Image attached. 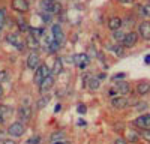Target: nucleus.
Masks as SVG:
<instances>
[{
  "instance_id": "nucleus-1",
  "label": "nucleus",
  "mask_w": 150,
  "mask_h": 144,
  "mask_svg": "<svg viewBox=\"0 0 150 144\" xmlns=\"http://www.w3.org/2000/svg\"><path fill=\"white\" fill-rule=\"evenodd\" d=\"M6 42L11 44V45H14L17 50L21 51V53L27 48V45H26V39H23L20 33H8V35H6Z\"/></svg>"
},
{
  "instance_id": "nucleus-2",
  "label": "nucleus",
  "mask_w": 150,
  "mask_h": 144,
  "mask_svg": "<svg viewBox=\"0 0 150 144\" xmlns=\"http://www.w3.org/2000/svg\"><path fill=\"white\" fill-rule=\"evenodd\" d=\"M48 75H51V71H50V68L47 65H41L38 69H35V77H33V81L35 84H39L44 81V78H47Z\"/></svg>"
},
{
  "instance_id": "nucleus-3",
  "label": "nucleus",
  "mask_w": 150,
  "mask_h": 144,
  "mask_svg": "<svg viewBox=\"0 0 150 144\" xmlns=\"http://www.w3.org/2000/svg\"><path fill=\"white\" fill-rule=\"evenodd\" d=\"M24 132H26V126H24V123H21V122H15L8 128V134L11 137H15V138L24 135Z\"/></svg>"
},
{
  "instance_id": "nucleus-4",
  "label": "nucleus",
  "mask_w": 150,
  "mask_h": 144,
  "mask_svg": "<svg viewBox=\"0 0 150 144\" xmlns=\"http://www.w3.org/2000/svg\"><path fill=\"white\" fill-rule=\"evenodd\" d=\"M26 63H27V68H30V69H38V68L42 65V63H41V57H39V54H38L36 50H32V51L29 53Z\"/></svg>"
},
{
  "instance_id": "nucleus-5",
  "label": "nucleus",
  "mask_w": 150,
  "mask_h": 144,
  "mask_svg": "<svg viewBox=\"0 0 150 144\" xmlns=\"http://www.w3.org/2000/svg\"><path fill=\"white\" fill-rule=\"evenodd\" d=\"M11 8L15 12H18V14H26L30 8V5H29V0H12Z\"/></svg>"
},
{
  "instance_id": "nucleus-6",
  "label": "nucleus",
  "mask_w": 150,
  "mask_h": 144,
  "mask_svg": "<svg viewBox=\"0 0 150 144\" xmlns=\"http://www.w3.org/2000/svg\"><path fill=\"white\" fill-rule=\"evenodd\" d=\"M137 42H138V33L137 32H129V33L125 35V38L122 41V45L125 48H132V47L137 45Z\"/></svg>"
},
{
  "instance_id": "nucleus-7",
  "label": "nucleus",
  "mask_w": 150,
  "mask_h": 144,
  "mask_svg": "<svg viewBox=\"0 0 150 144\" xmlns=\"http://www.w3.org/2000/svg\"><path fill=\"white\" fill-rule=\"evenodd\" d=\"M74 63H75V66H77V68L84 69V68L89 66V63H90V59H89V56H87L86 53L75 54V56H74Z\"/></svg>"
},
{
  "instance_id": "nucleus-8",
  "label": "nucleus",
  "mask_w": 150,
  "mask_h": 144,
  "mask_svg": "<svg viewBox=\"0 0 150 144\" xmlns=\"http://www.w3.org/2000/svg\"><path fill=\"white\" fill-rule=\"evenodd\" d=\"M138 36L144 41H150V21H141L138 24Z\"/></svg>"
},
{
  "instance_id": "nucleus-9",
  "label": "nucleus",
  "mask_w": 150,
  "mask_h": 144,
  "mask_svg": "<svg viewBox=\"0 0 150 144\" xmlns=\"http://www.w3.org/2000/svg\"><path fill=\"white\" fill-rule=\"evenodd\" d=\"M134 125L140 129H147L150 128V114H143L134 120Z\"/></svg>"
},
{
  "instance_id": "nucleus-10",
  "label": "nucleus",
  "mask_w": 150,
  "mask_h": 144,
  "mask_svg": "<svg viewBox=\"0 0 150 144\" xmlns=\"http://www.w3.org/2000/svg\"><path fill=\"white\" fill-rule=\"evenodd\" d=\"M53 86H54V77H53V75H48V77L44 78V81L39 84V92L44 95V93H47V92L51 90Z\"/></svg>"
},
{
  "instance_id": "nucleus-11",
  "label": "nucleus",
  "mask_w": 150,
  "mask_h": 144,
  "mask_svg": "<svg viewBox=\"0 0 150 144\" xmlns=\"http://www.w3.org/2000/svg\"><path fill=\"white\" fill-rule=\"evenodd\" d=\"M111 105L117 108V110H123V108H126L129 105V101L126 98H123V96H114L111 99Z\"/></svg>"
},
{
  "instance_id": "nucleus-12",
  "label": "nucleus",
  "mask_w": 150,
  "mask_h": 144,
  "mask_svg": "<svg viewBox=\"0 0 150 144\" xmlns=\"http://www.w3.org/2000/svg\"><path fill=\"white\" fill-rule=\"evenodd\" d=\"M51 32H53V39H56V41L60 42V44L65 42V33H63V30H62L60 24H53Z\"/></svg>"
},
{
  "instance_id": "nucleus-13",
  "label": "nucleus",
  "mask_w": 150,
  "mask_h": 144,
  "mask_svg": "<svg viewBox=\"0 0 150 144\" xmlns=\"http://www.w3.org/2000/svg\"><path fill=\"white\" fill-rule=\"evenodd\" d=\"M122 26H123V20H122L120 17H117V15L110 17V20H108V29H110L111 32L122 29Z\"/></svg>"
},
{
  "instance_id": "nucleus-14",
  "label": "nucleus",
  "mask_w": 150,
  "mask_h": 144,
  "mask_svg": "<svg viewBox=\"0 0 150 144\" xmlns=\"http://www.w3.org/2000/svg\"><path fill=\"white\" fill-rule=\"evenodd\" d=\"M18 117L21 122H29L30 117H32V108L27 105H23L18 108Z\"/></svg>"
},
{
  "instance_id": "nucleus-15",
  "label": "nucleus",
  "mask_w": 150,
  "mask_h": 144,
  "mask_svg": "<svg viewBox=\"0 0 150 144\" xmlns=\"http://www.w3.org/2000/svg\"><path fill=\"white\" fill-rule=\"evenodd\" d=\"M114 89H116V92L120 93V95H128V93H131V84L126 83V81H117V84H116Z\"/></svg>"
},
{
  "instance_id": "nucleus-16",
  "label": "nucleus",
  "mask_w": 150,
  "mask_h": 144,
  "mask_svg": "<svg viewBox=\"0 0 150 144\" xmlns=\"http://www.w3.org/2000/svg\"><path fill=\"white\" fill-rule=\"evenodd\" d=\"M135 90H137V93L141 95V96L143 95H147L150 92V83L149 81H138V83H137Z\"/></svg>"
},
{
  "instance_id": "nucleus-17",
  "label": "nucleus",
  "mask_w": 150,
  "mask_h": 144,
  "mask_svg": "<svg viewBox=\"0 0 150 144\" xmlns=\"http://www.w3.org/2000/svg\"><path fill=\"white\" fill-rule=\"evenodd\" d=\"M62 71H63V60H62L60 57H56L53 69H51V75H60Z\"/></svg>"
},
{
  "instance_id": "nucleus-18",
  "label": "nucleus",
  "mask_w": 150,
  "mask_h": 144,
  "mask_svg": "<svg viewBox=\"0 0 150 144\" xmlns=\"http://www.w3.org/2000/svg\"><path fill=\"white\" fill-rule=\"evenodd\" d=\"M26 45L29 50H38V47H39V39L35 38L33 35H29L26 38Z\"/></svg>"
},
{
  "instance_id": "nucleus-19",
  "label": "nucleus",
  "mask_w": 150,
  "mask_h": 144,
  "mask_svg": "<svg viewBox=\"0 0 150 144\" xmlns=\"http://www.w3.org/2000/svg\"><path fill=\"white\" fill-rule=\"evenodd\" d=\"M87 87H89L90 90H98L99 87H101V80H99L98 77H90L89 81H87Z\"/></svg>"
},
{
  "instance_id": "nucleus-20",
  "label": "nucleus",
  "mask_w": 150,
  "mask_h": 144,
  "mask_svg": "<svg viewBox=\"0 0 150 144\" xmlns=\"http://www.w3.org/2000/svg\"><path fill=\"white\" fill-rule=\"evenodd\" d=\"M140 137H141V134H137L135 131H129V132H126V141H128L129 144L138 143Z\"/></svg>"
},
{
  "instance_id": "nucleus-21",
  "label": "nucleus",
  "mask_w": 150,
  "mask_h": 144,
  "mask_svg": "<svg viewBox=\"0 0 150 144\" xmlns=\"http://www.w3.org/2000/svg\"><path fill=\"white\" fill-rule=\"evenodd\" d=\"M6 21H8V12L5 8H0V32L5 29Z\"/></svg>"
},
{
  "instance_id": "nucleus-22",
  "label": "nucleus",
  "mask_w": 150,
  "mask_h": 144,
  "mask_svg": "<svg viewBox=\"0 0 150 144\" xmlns=\"http://www.w3.org/2000/svg\"><path fill=\"white\" fill-rule=\"evenodd\" d=\"M62 47V44L60 42H57L56 39H51L48 42V50H50V53H57V50Z\"/></svg>"
},
{
  "instance_id": "nucleus-23",
  "label": "nucleus",
  "mask_w": 150,
  "mask_h": 144,
  "mask_svg": "<svg viewBox=\"0 0 150 144\" xmlns=\"http://www.w3.org/2000/svg\"><path fill=\"white\" fill-rule=\"evenodd\" d=\"M125 35H126V33H123L122 29L114 30V32H112V39H114L116 42H120V44H122V41H123V38H125Z\"/></svg>"
},
{
  "instance_id": "nucleus-24",
  "label": "nucleus",
  "mask_w": 150,
  "mask_h": 144,
  "mask_svg": "<svg viewBox=\"0 0 150 144\" xmlns=\"http://www.w3.org/2000/svg\"><path fill=\"white\" fill-rule=\"evenodd\" d=\"M48 102H50V96H48V95L42 96V98L39 99V102H38V108H39V110H42L44 107H47V105H48Z\"/></svg>"
},
{
  "instance_id": "nucleus-25",
  "label": "nucleus",
  "mask_w": 150,
  "mask_h": 144,
  "mask_svg": "<svg viewBox=\"0 0 150 144\" xmlns=\"http://www.w3.org/2000/svg\"><path fill=\"white\" fill-rule=\"evenodd\" d=\"M18 29H20L21 32H27V30H30L29 24L24 21V18H20V20H18Z\"/></svg>"
},
{
  "instance_id": "nucleus-26",
  "label": "nucleus",
  "mask_w": 150,
  "mask_h": 144,
  "mask_svg": "<svg viewBox=\"0 0 150 144\" xmlns=\"http://www.w3.org/2000/svg\"><path fill=\"white\" fill-rule=\"evenodd\" d=\"M0 114L3 116V119L9 117V116H11V108L6 107V105H0Z\"/></svg>"
},
{
  "instance_id": "nucleus-27",
  "label": "nucleus",
  "mask_w": 150,
  "mask_h": 144,
  "mask_svg": "<svg viewBox=\"0 0 150 144\" xmlns=\"http://www.w3.org/2000/svg\"><path fill=\"white\" fill-rule=\"evenodd\" d=\"M141 138L146 140L147 143H150V128H147V129H141Z\"/></svg>"
},
{
  "instance_id": "nucleus-28",
  "label": "nucleus",
  "mask_w": 150,
  "mask_h": 144,
  "mask_svg": "<svg viewBox=\"0 0 150 144\" xmlns=\"http://www.w3.org/2000/svg\"><path fill=\"white\" fill-rule=\"evenodd\" d=\"M137 12H138V15L143 17V18H147V12H146V8L144 5H138L137 6Z\"/></svg>"
},
{
  "instance_id": "nucleus-29",
  "label": "nucleus",
  "mask_w": 150,
  "mask_h": 144,
  "mask_svg": "<svg viewBox=\"0 0 150 144\" xmlns=\"http://www.w3.org/2000/svg\"><path fill=\"white\" fill-rule=\"evenodd\" d=\"M123 48H125L123 45H122V47H119V45H117V47H111V50L114 51V54H117V56L123 57V56H125V53H123Z\"/></svg>"
},
{
  "instance_id": "nucleus-30",
  "label": "nucleus",
  "mask_w": 150,
  "mask_h": 144,
  "mask_svg": "<svg viewBox=\"0 0 150 144\" xmlns=\"http://www.w3.org/2000/svg\"><path fill=\"white\" fill-rule=\"evenodd\" d=\"M77 111H78L80 114H86V111H87V108H86V105H84V104H80V105L77 107Z\"/></svg>"
},
{
  "instance_id": "nucleus-31",
  "label": "nucleus",
  "mask_w": 150,
  "mask_h": 144,
  "mask_svg": "<svg viewBox=\"0 0 150 144\" xmlns=\"http://www.w3.org/2000/svg\"><path fill=\"white\" fill-rule=\"evenodd\" d=\"M114 144H129V143L126 141V138H122V137H117V138L114 140Z\"/></svg>"
},
{
  "instance_id": "nucleus-32",
  "label": "nucleus",
  "mask_w": 150,
  "mask_h": 144,
  "mask_svg": "<svg viewBox=\"0 0 150 144\" xmlns=\"http://www.w3.org/2000/svg\"><path fill=\"white\" fill-rule=\"evenodd\" d=\"M125 77H126V74H123V72H119V74H116L114 77H112V80H114V81H119V80H123Z\"/></svg>"
},
{
  "instance_id": "nucleus-33",
  "label": "nucleus",
  "mask_w": 150,
  "mask_h": 144,
  "mask_svg": "<svg viewBox=\"0 0 150 144\" xmlns=\"http://www.w3.org/2000/svg\"><path fill=\"white\" fill-rule=\"evenodd\" d=\"M39 141H41V138L38 137V135H35V137H33V138H30L27 143H29V144H39Z\"/></svg>"
},
{
  "instance_id": "nucleus-34",
  "label": "nucleus",
  "mask_w": 150,
  "mask_h": 144,
  "mask_svg": "<svg viewBox=\"0 0 150 144\" xmlns=\"http://www.w3.org/2000/svg\"><path fill=\"white\" fill-rule=\"evenodd\" d=\"M2 144H17V141L12 140V138H5V140L2 141Z\"/></svg>"
},
{
  "instance_id": "nucleus-35",
  "label": "nucleus",
  "mask_w": 150,
  "mask_h": 144,
  "mask_svg": "<svg viewBox=\"0 0 150 144\" xmlns=\"http://www.w3.org/2000/svg\"><path fill=\"white\" fill-rule=\"evenodd\" d=\"M119 3H122V5H129V3H132L134 0H117Z\"/></svg>"
},
{
  "instance_id": "nucleus-36",
  "label": "nucleus",
  "mask_w": 150,
  "mask_h": 144,
  "mask_svg": "<svg viewBox=\"0 0 150 144\" xmlns=\"http://www.w3.org/2000/svg\"><path fill=\"white\" fill-rule=\"evenodd\" d=\"M144 8H146V12H147V17H150V2L147 5H144Z\"/></svg>"
},
{
  "instance_id": "nucleus-37",
  "label": "nucleus",
  "mask_w": 150,
  "mask_h": 144,
  "mask_svg": "<svg viewBox=\"0 0 150 144\" xmlns=\"http://www.w3.org/2000/svg\"><path fill=\"white\" fill-rule=\"evenodd\" d=\"M146 104H138V105H137V110H146Z\"/></svg>"
},
{
  "instance_id": "nucleus-38",
  "label": "nucleus",
  "mask_w": 150,
  "mask_h": 144,
  "mask_svg": "<svg viewBox=\"0 0 150 144\" xmlns=\"http://www.w3.org/2000/svg\"><path fill=\"white\" fill-rule=\"evenodd\" d=\"M62 135H63L62 132H59V134H54V135H53V140H59V138H62Z\"/></svg>"
},
{
  "instance_id": "nucleus-39",
  "label": "nucleus",
  "mask_w": 150,
  "mask_h": 144,
  "mask_svg": "<svg viewBox=\"0 0 150 144\" xmlns=\"http://www.w3.org/2000/svg\"><path fill=\"white\" fill-rule=\"evenodd\" d=\"M98 78H99V80H105V78H107V74H104V72H102V74L98 75Z\"/></svg>"
},
{
  "instance_id": "nucleus-40",
  "label": "nucleus",
  "mask_w": 150,
  "mask_h": 144,
  "mask_svg": "<svg viewBox=\"0 0 150 144\" xmlns=\"http://www.w3.org/2000/svg\"><path fill=\"white\" fill-rule=\"evenodd\" d=\"M144 62H146V63H147V65H150V54H149V56H146V57H144Z\"/></svg>"
},
{
  "instance_id": "nucleus-41",
  "label": "nucleus",
  "mask_w": 150,
  "mask_h": 144,
  "mask_svg": "<svg viewBox=\"0 0 150 144\" xmlns=\"http://www.w3.org/2000/svg\"><path fill=\"white\" fill-rule=\"evenodd\" d=\"M3 95H5V92H3V87H2V84H0V99L3 98Z\"/></svg>"
},
{
  "instance_id": "nucleus-42",
  "label": "nucleus",
  "mask_w": 150,
  "mask_h": 144,
  "mask_svg": "<svg viewBox=\"0 0 150 144\" xmlns=\"http://www.w3.org/2000/svg\"><path fill=\"white\" fill-rule=\"evenodd\" d=\"M60 108H62V107L57 104V105H56V108H54V111H56V113H57V111H60Z\"/></svg>"
},
{
  "instance_id": "nucleus-43",
  "label": "nucleus",
  "mask_w": 150,
  "mask_h": 144,
  "mask_svg": "<svg viewBox=\"0 0 150 144\" xmlns=\"http://www.w3.org/2000/svg\"><path fill=\"white\" fill-rule=\"evenodd\" d=\"M78 125H80V126H84V125H86V122H84V120H80Z\"/></svg>"
},
{
  "instance_id": "nucleus-44",
  "label": "nucleus",
  "mask_w": 150,
  "mask_h": 144,
  "mask_svg": "<svg viewBox=\"0 0 150 144\" xmlns=\"http://www.w3.org/2000/svg\"><path fill=\"white\" fill-rule=\"evenodd\" d=\"M3 122H5V119H3V116H2V114H0V123H3Z\"/></svg>"
},
{
  "instance_id": "nucleus-45",
  "label": "nucleus",
  "mask_w": 150,
  "mask_h": 144,
  "mask_svg": "<svg viewBox=\"0 0 150 144\" xmlns=\"http://www.w3.org/2000/svg\"><path fill=\"white\" fill-rule=\"evenodd\" d=\"M0 74H2V72H0Z\"/></svg>"
}]
</instances>
